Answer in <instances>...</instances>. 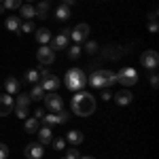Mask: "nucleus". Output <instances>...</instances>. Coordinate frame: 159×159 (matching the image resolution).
I'll return each instance as SVG.
<instances>
[{"label":"nucleus","instance_id":"1","mask_svg":"<svg viewBox=\"0 0 159 159\" xmlns=\"http://www.w3.org/2000/svg\"><path fill=\"white\" fill-rule=\"evenodd\" d=\"M70 106L72 112L79 117H89L96 112V98L89 93V91H76L70 100Z\"/></svg>","mask_w":159,"mask_h":159},{"label":"nucleus","instance_id":"2","mask_svg":"<svg viewBox=\"0 0 159 159\" xmlns=\"http://www.w3.org/2000/svg\"><path fill=\"white\" fill-rule=\"evenodd\" d=\"M112 83H117V76L110 70H93L87 79V85H91L93 89H108Z\"/></svg>","mask_w":159,"mask_h":159},{"label":"nucleus","instance_id":"3","mask_svg":"<svg viewBox=\"0 0 159 159\" xmlns=\"http://www.w3.org/2000/svg\"><path fill=\"white\" fill-rule=\"evenodd\" d=\"M66 87L68 89H72V91H81L83 87L87 85V74L81 70V68H72V70H68L66 72Z\"/></svg>","mask_w":159,"mask_h":159},{"label":"nucleus","instance_id":"4","mask_svg":"<svg viewBox=\"0 0 159 159\" xmlns=\"http://www.w3.org/2000/svg\"><path fill=\"white\" fill-rule=\"evenodd\" d=\"M115 76H117V83L125 85L127 89L138 83V72H136V68H132V66H123V68L115 74Z\"/></svg>","mask_w":159,"mask_h":159},{"label":"nucleus","instance_id":"5","mask_svg":"<svg viewBox=\"0 0 159 159\" xmlns=\"http://www.w3.org/2000/svg\"><path fill=\"white\" fill-rule=\"evenodd\" d=\"M38 72H40V81H38V83H40V87H43L45 91H55V89L61 85L60 79H57L55 74L47 72V70H45V66H40V68H38Z\"/></svg>","mask_w":159,"mask_h":159},{"label":"nucleus","instance_id":"6","mask_svg":"<svg viewBox=\"0 0 159 159\" xmlns=\"http://www.w3.org/2000/svg\"><path fill=\"white\" fill-rule=\"evenodd\" d=\"M45 106H47V110H51V112H60V110H64V100H61V96H57L55 91H49V93H45Z\"/></svg>","mask_w":159,"mask_h":159},{"label":"nucleus","instance_id":"7","mask_svg":"<svg viewBox=\"0 0 159 159\" xmlns=\"http://www.w3.org/2000/svg\"><path fill=\"white\" fill-rule=\"evenodd\" d=\"M36 60H38L40 66H49V64L55 61V51L51 49V47H47V45H43V47L36 51Z\"/></svg>","mask_w":159,"mask_h":159},{"label":"nucleus","instance_id":"8","mask_svg":"<svg viewBox=\"0 0 159 159\" xmlns=\"http://www.w3.org/2000/svg\"><path fill=\"white\" fill-rule=\"evenodd\" d=\"M70 38H72L76 45L85 43L87 38H89V24H79L76 28H72L70 30Z\"/></svg>","mask_w":159,"mask_h":159},{"label":"nucleus","instance_id":"9","mask_svg":"<svg viewBox=\"0 0 159 159\" xmlns=\"http://www.w3.org/2000/svg\"><path fill=\"white\" fill-rule=\"evenodd\" d=\"M140 64H142L144 68H148V70H155L157 64H159V53H157V51H153V49L144 51V53L140 55Z\"/></svg>","mask_w":159,"mask_h":159},{"label":"nucleus","instance_id":"10","mask_svg":"<svg viewBox=\"0 0 159 159\" xmlns=\"http://www.w3.org/2000/svg\"><path fill=\"white\" fill-rule=\"evenodd\" d=\"M68 38H70V28L61 30V34H57L55 38H51V49L53 51H61L68 47Z\"/></svg>","mask_w":159,"mask_h":159},{"label":"nucleus","instance_id":"11","mask_svg":"<svg viewBox=\"0 0 159 159\" xmlns=\"http://www.w3.org/2000/svg\"><path fill=\"white\" fill-rule=\"evenodd\" d=\"M43 153H45V147H43L40 142H30V144L24 148L25 159H43Z\"/></svg>","mask_w":159,"mask_h":159},{"label":"nucleus","instance_id":"12","mask_svg":"<svg viewBox=\"0 0 159 159\" xmlns=\"http://www.w3.org/2000/svg\"><path fill=\"white\" fill-rule=\"evenodd\" d=\"M13 108H15V100H13L9 93L0 96V117H7V115H11Z\"/></svg>","mask_w":159,"mask_h":159},{"label":"nucleus","instance_id":"13","mask_svg":"<svg viewBox=\"0 0 159 159\" xmlns=\"http://www.w3.org/2000/svg\"><path fill=\"white\" fill-rule=\"evenodd\" d=\"M38 142L45 147V144H51V140H53V129H51V125H43V127H38Z\"/></svg>","mask_w":159,"mask_h":159},{"label":"nucleus","instance_id":"14","mask_svg":"<svg viewBox=\"0 0 159 159\" xmlns=\"http://www.w3.org/2000/svg\"><path fill=\"white\" fill-rule=\"evenodd\" d=\"M112 98H115V102H117L119 106H125V104H129V102L134 100V96H132L129 89H121V91H117Z\"/></svg>","mask_w":159,"mask_h":159},{"label":"nucleus","instance_id":"15","mask_svg":"<svg viewBox=\"0 0 159 159\" xmlns=\"http://www.w3.org/2000/svg\"><path fill=\"white\" fill-rule=\"evenodd\" d=\"M66 140H68L72 147H79V144L85 140V136H83V132H79V129H70V132L66 134Z\"/></svg>","mask_w":159,"mask_h":159},{"label":"nucleus","instance_id":"16","mask_svg":"<svg viewBox=\"0 0 159 159\" xmlns=\"http://www.w3.org/2000/svg\"><path fill=\"white\" fill-rule=\"evenodd\" d=\"M4 87H7V93H9V96H13V93H17V91H19L21 83H19V79H15V76H9V79L4 81Z\"/></svg>","mask_w":159,"mask_h":159},{"label":"nucleus","instance_id":"17","mask_svg":"<svg viewBox=\"0 0 159 159\" xmlns=\"http://www.w3.org/2000/svg\"><path fill=\"white\" fill-rule=\"evenodd\" d=\"M19 13H21V17H24L25 21H28V19H32V17L36 15V11H34V7H32L30 2H28V4H21V7H19Z\"/></svg>","mask_w":159,"mask_h":159},{"label":"nucleus","instance_id":"18","mask_svg":"<svg viewBox=\"0 0 159 159\" xmlns=\"http://www.w3.org/2000/svg\"><path fill=\"white\" fill-rule=\"evenodd\" d=\"M36 40L40 43V45H47V43L51 40V30H47V28L36 30Z\"/></svg>","mask_w":159,"mask_h":159},{"label":"nucleus","instance_id":"19","mask_svg":"<svg viewBox=\"0 0 159 159\" xmlns=\"http://www.w3.org/2000/svg\"><path fill=\"white\" fill-rule=\"evenodd\" d=\"M24 121H25V132L28 134H36L38 132V127H40V121L38 119L32 117V119H24Z\"/></svg>","mask_w":159,"mask_h":159},{"label":"nucleus","instance_id":"20","mask_svg":"<svg viewBox=\"0 0 159 159\" xmlns=\"http://www.w3.org/2000/svg\"><path fill=\"white\" fill-rule=\"evenodd\" d=\"M70 15H72V13H70V7H66V4H60L57 11H55V17H57L60 21H66Z\"/></svg>","mask_w":159,"mask_h":159},{"label":"nucleus","instance_id":"21","mask_svg":"<svg viewBox=\"0 0 159 159\" xmlns=\"http://www.w3.org/2000/svg\"><path fill=\"white\" fill-rule=\"evenodd\" d=\"M34 11H36V17H40V19H45L47 15H49V2H40V4H36L34 7Z\"/></svg>","mask_w":159,"mask_h":159},{"label":"nucleus","instance_id":"22","mask_svg":"<svg viewBox=\"0 0 159 159\" xmlns=\"http://www.w3.org/2000/svg\"><path fill=\"white\" fill-rule=\"evenodd\" d=\"M19 25H21L19 17H15V15L7 17V30H11V32H19Z\"/></svg>","mask_w":159,"mask_h":159},{"label":"nucleus","instance_id":"23","mask_svg":"<svg viewBox=\"0 0 159 159\" xmlns=\"http://www.w3.org/2000/svg\"><path fill=\"white\" fill-rule=\"evenodd\" d=\"M45 93H47V91H45V89H43V87L38 85H32V91H30V100H43L45 98Z\"/></svg>","mask_w":159,"mask_h":159},{"label":"nucleus","instance_id":"24","mask_svg":"<svg viewBox=\"0 0 159 159\" xmlns=\"http://www.w3.org/2000/svg\"><path fill=\"white\" fill-rule=\"evenodd\" d=\"M25 81L32 83V85H36L38 81H40V72H38V70H28V72H25Z\"/></svg>","mask_w":159,"mask_h":159},{"label":"nucleus","instance_id":"25","mask_svg":"<svg viewBox=\"0 0 159 159\" xmlns=\"http://www.w3.org/2000/svg\"><path fill=\"white\" fill-rule=\"evenodd\" d=\"M43 121H45V125H57V123H61V121H60V115H57V112L45 115V117H43Z\"/></svg>","mask_w":159,"mask_h":159},{"label":"nucleus","instance_id":"26","mask_svg":"<svg viewBox=\"0 0 159 159\" xmlns=\"http://www.w3.org/2000/svg\"><path fill=\"white\" fill-rule=\"evenodd\" d=\"M21 4H24V0H2V7H4V9H9V11L19 9Z\"/></svg>","mask_w":159,"mask_h":159},{"label":"nucleus","instance_id":"27","mask_svg":"<svg viewBox=\"0 0 159 159\" xmlns=\"http://www.w3.org/2000/svg\"><path fill=\"white\" fill-rule=\"evenodd\" d=\"M13 112L19 117V119H28V106H21V104H15Z\"/></svg>","mask_w":159,"mask_h":159},{"label":"nucleus","instance_id":"28","mask_svg":"<svg viewBox=\"0 0 159 159\" xmlns=\"http://www.w3.org/2000/svg\"><path fill=\"white\" fill-rule=\"evenodd\" d=\"M51 144H53L55 151H64V148H66V138H53Z\"/></svg>","mask_w":159,"mask_h":159},{"label":"nucleus","instance_id":"29","mask_svg":"<svg viewBox=\"0 0 159 159\" xmlns=\"http://www.w3.org/2000/svg\"><path fill=\"white\" fill-rule=\"evenodd\" d=\"M34 30H36V28H34V24H32L30 19H28V21H24V24L19 25V32H25V34H28V32H34Z\"/></svg>","mask_w":159,"mask_h":159},{"label":"nucleus","instance_id":"30","mask_svg":"<svg viewBox=\"0 0 159 159\" xmlns=\"http://www.w3.org/2000/svg\"><path fill=\"white\" fill-rule=\"evenodd\" d=\"M81 47H79V45H74V47H70V49H68V57H70V60H76V57H79V55H81Z\"/></svg>","mask_w":159,"mask_h":159},{"label":"nucleus","instance_id":"31","mask_svg":"<svg viewBox=\"0 0 159 159\" xmlns=\"http://www.w3.org/2000/svg\"><path fill=\"white\" fill-rule=\"evenodd\" d=\"M66 159H81V155H79V147L66 148Z\"/></svg>","mask_w":159,"mask_h":159},{"label":"nucleus","instance_id":"32","mask_svg":"<svg viewBox=\"0 0 159 159\" xmlns=\"http://www.w3.org/2000/svg\"><path fill=\"white\" fill-rule=\"evenodd\" d=\"M85 51L87 53H96V51H98V43H96V40H87L85 43Z\"/></svg>","mask_w":159,"mask_h":159},{"label":"nucleus","instance_id":"33","mask_svg":"<svg viewBox=\"0 0 159 159\" xmlns=\"http://www.w3.org/2000/svg\"><path fill=\"white\" fill-rule=\"evenodd\" d=\"M15 104H21V106H30V96L28 93H19V98H17V102Z\"/></svg>","mask_w":159,"mask_h":159},{"label":"nucleus","instance_id":"34","mask_svg":"<svg viewBox=\"0 0 159 159\" xmlns=\"http://www.w3.org/2000/svg\"><path fill=\"white\" fill-rule=\"evenodd\" d=\"M9 157V147L4 142H0V159H7Z\"/></svg>","mask_w":159,"mask_h":159},{"label":"nucleus","instance_id":"35","mask_svg":"<svg viewBox=\"0 0 159 159\" xmlns=\"http://www.w3.org/2000/svg\"><path fill=\"white\" fill-rule=\"evenodd\" d=\"M148 81H151V87L155 89V87L159 85V74L155 72V70H153V74H151V79H148Z\"/></svg>","mask_w":159,"mask_h":159},{"label":"nucleus","instance_id":"36","mask_svg":"<svg viewBox=\"0 0 159 159\" xmlns=\"http://www.w3.org/2000/svg\"><path fill=\"white\" fill-rule=\"evenodd\" d=\"M43 117H45V110H43V108H36V112H34V119L43 121Z\"/></svg>","mask_w":159,"mask_h":159},{"label":"nucleus","instance_id":"37","mask_svg":"<svg viewBox=\"0 0 159 159\" xmlns=\"http://www.w3.org/2000/svg\"><path fill=\"white\" fill-rule=\"evenodd\" d=\"M157 30H159L157 21H151V24H148V32H153V34H155V32H157Z\"/></svg>","mask_w":159,"mask_h":159},{"label":"nucleus","instance_id":"38","mask_svg":"<svg viewBox=\"0 0 159 159\" xmlns=\"http://www.w3.org/2000/svg\"><path fill=\"white\" fill-rule=\"evenodd\" d=\"M148 19H151V21H157V11H151V13H148Z\"/></svg>","mask_w":159,"mask_h":159},{"label":"nucleus","instance_id":"39","mask_svg":"<svg viewBox=\"0 0 159 159\" xmlns=\"http://www.w3.org/2000/svg\"><path fill=\"white\" fill-rule=\"evenodd\" d=\"M110 98H112V96H110V91L104 89V91H102V100H110Z\"/></svg>","mask_w":159,"mask_h":159},{"label":"nucleus","instance_id":"40","mask_svg":"<svg viewBox=\"0 0 159 159\" xmlns=\"http://www.w3.org/2000/svg\"><path fill=\"white\" fill-rule=\"evenodd\" d=\"M76 0H61V4H66V7H70V4H74Z\"/></svg>","mask_w":159,"mask_h":159},{"label":"nucleus","instance_id":"41","mask_svg":"<svg viewBox=\"0 0 159 159\" xmlns=\"http://www.w3.org/2000/svg\"><path fill=\"white\" fill-rule=\"evenodd\" d=\"M4 11H7V9H4V7H2V4H0V13H4Z\"/></svg>","mask_w":159,"mask_h":159},{"label":"nucleus","instance_id":"42","mask_svg":"<svg viewBox=\"0 0 159 159\" xmlns=\"http://www.w3.org/2000/svg\"><path fill=\"white\" fill-rule=\"evenodd\" d=\"M81 159H96V157H91V155H89V157H81Z\"/></svg>","mask_w":159,"mask_h":159},{"label":"nucleus","instance_id":"43","mask_svg":"<svg viewBox=\"0 0 159 159\" xmlns=\"http://www.w3.org/2000/svg\"><path fill=\"white\" fill-rule=\"evenodd\" d=\"M0 4H2V0H0Z\"/></svg>","mask_w":159,"mask_h":159},{"label":"nucleus","instance_id":"44","mask_svg":"<svg viewBox=\"0 0 159 159\" xmlns=\"http://www.w3.org/2000/svg\"><path fill=\"white\" fill-rule=\"evenodd\" d=\"M0 87H2V83H0Z\"/></svg>","mask_w":159,"mask_h":159},{"label":"nucleus","instance_id":"45","mask_svg":"<svg viewBox=\"0 0 159 159\" xmlns=\"http://www.w3.org/2000/svg\"><path fill=\"white\" fill-rule=\"evenodd\" d=\"M28 2H30V0H28Z\"/></svg>","mask_w":159,"mask_h":159},{"label":"nucleus","instance_id":"46","mask_svg":"<svg viewBox=\"0 0 159 159\" xmlns=\"http://www.w3.org/2000/svg\"><path fill=\"white\" fill-rule=\"evenodd\" d=\"M45 2H47V0H45Z\"/></svg>","mask_w":159,"mask_h":159}]
</instances>
